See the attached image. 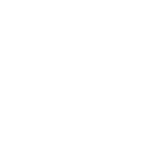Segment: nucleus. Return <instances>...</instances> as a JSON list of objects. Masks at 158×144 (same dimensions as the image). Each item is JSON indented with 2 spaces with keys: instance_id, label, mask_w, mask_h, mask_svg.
I'll return each mask as SVG.
<instances>
[]
</instances>
